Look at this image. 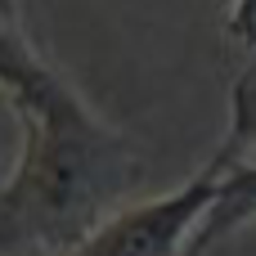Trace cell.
I'll return each instance as SVG.
<instances>
[{
	"label": "cell",
	"mask_w": 256,
	"mask_h": 256,
	"mask_svg": "<svg viewBox=\"0 0 256 256\" xmlns=\"http://www.w3.org/2000/svg\"><path fill=\"white\" fill-rule=\"evenodd\" d=\"M0 94L18 122V158L0 180V256H63L135 198L144 158L45 58L18 0H0Z\"/></svg>",
	"instance_id": "1"
},
{
	"label": "cell",
	"mask_w": 256,
	"mask_h": 256,
	"mask_svg": "<svg viewBox=\"0 0 256 256\" xmlns=\"http://www.w3.org/2000/svg\"><path fill=\"white\" fill-rule=\"evenodd\" d=\"M225 171H230V144L220 140L207 166H198L180 189L126 202L63 256H207L212 252L207 220L220 202Z\"/></svg>",
	"instance_id": "2"
},
{
	"label": "cell",
	"mask_w": 256,
	"mask_h": 256,
	"mask_svg": "<svg viewBox=\"0 0 256 256\" xmlns=\"http://www.w3.org/2000/svg\"><path fill=\"white\" fill-rule=\"evenodd\" d=\"M230 144V140H225ZM256 216V162L243 158L234 144H230V171H225V189H220V202L207 220V243L216 248L230 230H238L243 220Z\"/></svg>",
	"instance_id": "3"
},
{
	"label": "cell",
	"mask_w": 256,
	"mask_h": 256,
	"mask_svg": "<svg viewBox=\"0 0 256 256\" xmlns=\"http://www.w3.org/2000/svg\"><path fill=\"white\" fill-rule=\"evenodd\" d=\"M225 140L243 158L256 162V63L234 81V90H230V130H225Z\"/></svg>",
	"instance_id": "4"
},
{
	"label": "cell",
	"mask_w": 256,
	"mask_h": 256,
	"mask_svg": "<svg viewBox=\"0 0 256 256\" xmlns=\"http://www.w3.org/2000/svg\"><path fill=\"white\" fill-rule=\"evenodd\" d=\"M225 32H230V40H238L243 50L256 54V0H230Z\"/></svg>",
	"instance_id": "5"
}]
</instances>
